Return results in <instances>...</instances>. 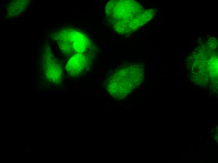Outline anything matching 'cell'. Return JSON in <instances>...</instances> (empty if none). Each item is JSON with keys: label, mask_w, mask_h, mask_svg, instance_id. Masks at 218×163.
I'll list each match as a JSON object with an SVG mask.
<instances>
[{"label": "cell", "mask_w": 218, "mask_h": 163, "mask_svg": "<svg viewBox=\"0 0 218 163\" xmlns=\"http://www.w3.org/2000/svg\"><path fill=\"white\" fill-rule=\"evenodd\" d=\"M28 153H30V151H28Z\"/></svg>", "instance_id": "277c9868"}, {"label": "cell", "mask_w": 218, "mask_h": 163, "mask_svg": "<svg viewBox=\"0 0 218 163\" xmlns=\"http://www.w3.org/2000/svg\"><path fill=\"white\" fill-rule=\"evenodd\" d=\"M89 62L88 57L84 54H76L69 60L66 66V70L72 76H79L85 71Z\"/></svg>", "instance_id": "7a4b0ae2"}, {"label": "cell", "mask_w": 218, "mask_h": 163, "mask_svg": "<svg viewBox=\"0 0 218 163\" xmlns=\"http://www.w3.org/2000/svg\"><path fill=\"white\" fill-rule=\"evenodd\" d=\"M60 41L61 49L67 54L73 51L77 54L84 53L89 45L90 41L83 34L73 30H67Z\"/></svg>", "instance_id": "6da1fadb"}, {"label": "cell", "mask_w": 218, "mask_h": 163, "mask_svg": "<svg viewBox=\"0 0 218 163\" xmlns=\"http://www.w3.org/2000/svg\"><path fill=\"white\" fill-rule=\"evenodd\" d=\"M34 145H35V143H34Z\"/></svg>", "instance_id": "3957f363"}]
</instances>
